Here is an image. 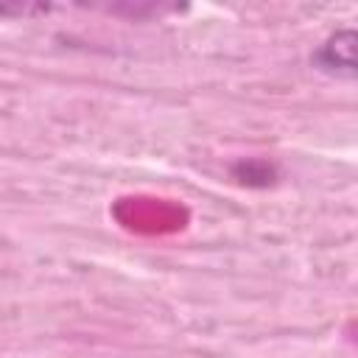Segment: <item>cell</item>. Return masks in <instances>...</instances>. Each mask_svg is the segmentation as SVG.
<instances>
[{
	"label": "cell",
	"instance_id": "6da1fadb",
	"mask_svg": "<svg viewBox=\"0 0 358 358\" xmlns=\"http://www.w3.org/2000/svg\"><path fill=\"white\" fill-rule=\"evenodd\" d=\"M313 64L330 76L355 78V31H336L324 45H319V50L313 53Z\"/></svg>",
	"mask_w": 358,
	"mask_h": 358
}]
</instances>
